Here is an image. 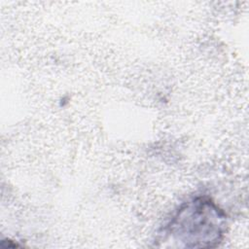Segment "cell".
<instances>
[{
	"mask_svg": "<svg viewBox=\"0 0 249 249\" xmlns=\"http://www.w3.org/2000/svg\"><path fill=\"white\" fill-rule=\"evenodd\" d=\"M225 229V213L211 199L197 197L177 211L165 229V238L179 247L213 248L222 241Z\"/></svg>",
	"mask_w": 249,
	"mask_h": 249,
	"instance_id": "cell-1",
	"label": "cell"
}]
</instances>
